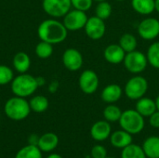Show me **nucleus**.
Returning a JSON list of instances; mask_svg holds the SVG:
<instances>
[{
	"label": "nucleus",
	"mask_w": 159,
	"mask_h": 158,
	"mask_svg": "<svg viewBox=\"0 0 159 158\" xmlns=\"http://www.w3.org/2000/svg\"><path fill=\"white\" fill-rule=\"evenodd\" d=\"M118 44L126 53L136 50L138 46L137 38L132 34H124L123 35H121Z\"/></svg>",
	"instance_id": "obj_24"
},
{
	"label": "nucleus",
	"mask_w": 159,
	"mask_h": 158,
	"mask_svg": "<svg viewBox=\"0 0 159 158\" xmlns=\"http://www.w3.org/2000/svg\"><path fill=\"white\" fill-rule=\"evenodd\" d=\"M143 152L148 158H159V137H148L143 143Z\"/></svg>",
	"instance_id": "obj_20"
},
{
	"label": "nucleus",
	"mask_w": 159,
	"mask_h": 158,
	"mask_svg": "<svg viewBox=\"0 0 159 158\" xmlns=\"http://www.w3.org/2000/svg\"><path fill=\"white\" fill-rule=\"evenodd\" d=\"M112 15V6L107 1L99 2L95 8V16L105 20Z\"/></svg>",
	"instance_id": "obj_29"
},
{
	"label": "nucleus",
	"mask_w": 159,
	"mask_h": 158,
	"mask_svg": "<svg viewBox=\"0 0 159 158\" xmlns=\"http://www.w3.org/2000/svg\"><path fill=\"white\" fill-rule=\"evenodd\" d=\"M146 57L150 65L156 69H159V41L153 43L148 47Z\"/></svg>",
	"instance_id": "obj_27"
},
{
	"label": "nucleus",
	"mask_w": 159,
	"mask_h": 158,
	"mask_svg": "<svg viewBox=\"0 0 159 158\" xmlns=\"http://www.w3.org/2000/svg\"><path fill=\"white\" fill-rule=\"evenodd\" d=\"M36 81H37V84H38V87H41L43 85H45L46 83V80L43 78V77H36Z\"/></svg>",
	"instance_id": "obj_36"
},
{
	"label": "nucleus",
	"mask_w": 159,
	"mask_h": 158,
	"mask_svg": "<svg viewBox=\"0 0 159 158\" xmlns=\"http://www.w3.org/2000/svg\"><path fill=\"white\" fill-rule=\"evenodd\" d=\"M29 105H30L31 111L40 114L48 110L49 102L47 97L43 95H36V96H34L29 101Z\"/></svg>",
	"instance_id": "obj_22"
},
{
	"label": "nucleus",
	"mask_w": 159,
	"mask_h": 158,
	"mask_svg": "<svg viewBox=\"0 0 159 158\" xmlns=\"http://www.w3.org/2000/svg\"><path fill=\"white\" fill-rule=\"evenodd\" d=\"M121 158H147L142 146L137 144H129L122 149Z\"/></svg>",
	"instance_id": "obj_25"
},
{
	"label": "nucleus",
	"mask_w": 159,
	"mask_h": 158,
	"mask_svg": "<svg viewBox=\"0 0 159 158\" xmlns=\"http://www.w3.org/2000/svg\"><path fill=\"white\" fill-rule=\"evenodd\" d=\"M37 35L41 41L56 45L67 38L68 30L62 22L52 18L43 20L38 25Z\"/></svg>",
	"instance_id": "obj_1"
},
{
	"label": "nucleus",
	"mask_w": 159,
	"mask_h": 158,
	"mask_svg": "<svg viewBox=\"0 0 159 158\" xmlns=\"http://www.w3.org/2000/svg\"><path fill=\"white\" fill-rule=\"evenodd\" d=\"M112 133V128L108 121L100 120L95 122L90 129V135L92 139L97 142H103L107 140Z\"/></svg>",
	"instance_id": "obj_13"
},
{
	"label": "nucleus",
	"mask_w": 159,
	"mask_h": 158,
	"mask_svg": "<svg viewBox=\"0 0 159 158\" xmlns=\"http://www.w3.org/2000/svg\"><path fill=\"white\" fill-rule=\"evenodd\" d=\"M118 122L121 129L130 133L131 135L142 132L145 125L144 117L133 109L122 112L121 117Z\"/></svg>",
	"instance_id": "obj_4"
},
{
	"label": "nucleus",
	"mask_w": 159,
	"mask_h": 158,
	"mask_svg": "<svg viewBox=\"0 0 159 158\" xmlns=\"http://www.w3.org/2000/svg\"><path fill=\"white\" fill-rule=\"evenodd\" d=\"M148 90V81L142 75H134L129 78L124 88L125 95L132 101H137L146 94Z\"/></svg>",
	"instance_id": "obj_5"
},
{
	"label": "nucleus",
	"mask_w": 159,
	"mask_h": 158,
	"mask_svg": "<svg viewBox=\"0 0 159 158\" xmlns=\"http://www.w3.org/2000/svg\"><path fill=\"white\" fill-rule=\"evenodd\" d=\"M87 36L91 40L102 39L106 32V25L103 20L97 16H92L88 19V21L84 27Z\"/></svg>",
	"instance_id": "obj_11"
},
{
	"label": "nucleus",
	"mask_w": 159,
	"mask_h": 158,
	"mask_svg": "<svg viewBox=\"0 0 159 158\" xmlns=\"http://www.w3.org/2000/svg\"><path fill=\"white\" fill-rule=\"evenodd\" d=\"M105 158H114V157H109V156H106Z\"/></svg>",
	"instance_id": "obj_42"
},
{
	"label": "nucleus",
	"mask_w": 159,
	"mask_h": 158,
	"mask_svg": "<svg viewBox=\"0 0 159 158\" xmlns=\"http://www.w3.org/2000/svg\"><path fill=\"white\" fill-rule=\"evenodd\" d=\"M131 7L141 15H150L155 11V0H131Z\"/></svg>",
	"instance_id": "obj_21"
},
{
	"label": "nucleus",
	"mask_w": 159,
	"mask_h": 158,
	"mask_svg": "<svg viewBox=\"0 0 159 158\" xmlns=\"http://www.w3.org/2000/svg\"><path fill=\"white\" fill-rule=\"evenodd\" d=\"M58 88H59V83H58L57 81H53V82L50 83V85H49V87H48V90H49V92H51V93H55V92L57 91Z\"/></svg>",
	"instance_id": "obj_35"
},
{
	"label": "nucleus",
	"mask_w": 159,
	"mask_h": 158,
	"mask_svg": "<svg viewBox=\"0 0 159 158\" xmlns=\"http://www.w3.org/2000/svg\"><path fill=\"white\" fill-rule=\"evenodd\" d=\"M138 34L146 41L156 39L159 35V20L152 17L143 19L138 25Z\"/></svg>",
	"instance_id": "obj_9"
},
{
	"label": "nucleus",
	"mask_w": 159,
	"mask_h": 158,
	"mask_svg": "<svg viewBox=\"0 0 159 158\" xmlns=\"http://www.w3.org/2000/svg\"><path fill=\"white\" fill-rule=\"evenodd\" d=\"M4 112L9 119L14 121H21L29 116L31 108L29 102L25 98L14 96L6 102Z\"/></svg>",
	"instance_id": "obj_2"
},
{
	"label": "nucleus",
	"mask_w": 159,
	"mask_h": 158,
	"mask_svg": "<svg viewBox=\"0 0 159 158\" xmlns=\"http://www.w3.org/2000/svg\"><path fill=\"white\" fill-rule=\"evenodd\" d=\"M149 123L150 125L155 128V129H159V111L157 110L152 115L149 116Z\"/></svg>",
	"instance_id": "obj_33"
},
{
	"label": "nucleus",
	"mask_w": 159,
	"mask_h": 158,
	"mask_svg": "<svg viewBox=\"0 0 159 158\" xmlns=\"http://www.w3.org/2000/svg\"><path fill=\"white\" fill-rule=\"evenodd\" d=\"M110 143L115 148L124 149L128 145L132 143V135L125 130H116L111 133Z\"/></svg>",
	"instance_id": "obj_16"
},
{
	"label": "nucleus",
	"mask_w": 159,
	"mask_h": 158,
	"mask_svg": "<svg viewBox=\"0 0 159 158\" xmlns=\"http://www.w3.org/2000/svg\"><path fill=\"white\" fill-rule=\"evenodd\" d=\"M155 10L159 13V0H155Z\"/></svg>",
	"instance_id": "obj_38"
},
{
	"label": "nucleus",
	"mask_w": 159,
	"mask_h": 158,
	"mask_svg": "<svg viewBox=\"0 0 159 158\" xmlns=\"http://www.w3.org/2000/svg\"><path fill=\"white\" fill-rule=\"evenodd\" d=\"M126 52L119 44H110L104 48V60L111 64H119L124 61Z\"/></svg>",
	"instance_id": "obj_14"
},
{
	"label": "nucleus",
	"mask_w": 159,
	"mask_h": 158,
	"mask_svg": "<svg viewBox=\"0 0 159 158\" xmlns=\"http://www.w3.org/2000/svg\"><path fill=\"white\" fill-rule=\"evenodd\" d=\"M116 1H125V0H116Z\"/></svg>",
	"instance_id": "obj_41"
},
{
	"label": "nucleus",
	"mask_w": 159,
	"mask_h": 158,
	"mask_svg": "<svg viewBox=\"0 0 159 158\" xmlns=\"http://www.w3.org/2000/svg\"><path fill=\"white\" fill-rule=\"evenodd\" d=\"M15 158H43V156L38 146L28 144L17 152Z\"/></svg>",
	"instance_id": "obj_23"
},
{
	"label": "nucleus",
	"mask_w": 159,
	"mask_h": 158,
	"mask_svg": "<svg viewBox=\"0 0 159 158\" xmlns=\"http://www.w3.org/2000/svg\"><path fill=\"white\" fill-rule=\"evenodd\" d=\"M123 63L128 72L133 74H139L145 71L148 64V60L144 53L136 49L126 53Z\"/></svg>",
	"instance_id": "obj_6"
},
{
	"label": "nucleus",
	"mask_w": 159,
	"mask_h": 158,
	"mask_svg": "<svg viewBox=\"0 0 159 158\" xmlns=\"http://www.w3.org/2000/svg\"><path fill=\"white\" fill-rule=\"evenodd\" d=\"M38 141H39V136H37L36 134H32L28 138V142H29V144H32V145L37 146Z\"/></svg>",
	"instance_id": "obj_34"
},
{
	"label": "nucleus",
	"mask_w": 159,
	"mask_h": 158,
	"mask_svg": "<svg viewBox=\"0 0 159 158\" xmlns=\"http://www.w3.org/2000/svg\"><path fill=\"white\" fill-rule=\"evenodd\" d=\"M122 115V111L121 109L115 105V103H111L109 105H107L104 110H103V117L104 120L108 121L109 123H113V122H118L120 117Z\"/></svg>",
	"instance_id": "obj_26"
},
{
	"label": "nucleus",
	"mask_w": 159,
	"mask_h": 158,
	"mask_svg": "<svg viewBox=\"0 0 159 158\" xmlns=\"http://www.w3.org/2000/svg\"><path fill=\"white\" fill-rule=\"evenodd\" d=\"M47 158H62L60 155H58V154H50L49 156H48V157Z\"/></svg>",
	"instance_id": "obj_37"
},
{
	"label": "nucleus",
	"mask_w": 159,
	"mask_h": 158,
	"mask_svg": "<svg viewBox=\"0 0 159 158\" xmlns=\"http://www.w3.org/2000/svg\"><path fill=\"white\" fill-rule=\"evenodd\" d=\"M90 156L91 158H105L107 156V150L104 146L97 144L92 147Z\"/></svg>",
	"instance_id": "obj_32"
},
{
	"label": "nucleus",
	"mask_w": 159,
	"mask_h": 158,
	"mask_svg": "<svg viewBox=\"0 0 159 158\" xmlns=\"http://www.w3.org/2000/svg\"><path fill=\"white\" fill-rule=\"evenodd\" d=\"M78 84L81 91L85 94L90 95L98 90L100 79L98 74L92 70H85L81 73Z\"/></svg>",
	"instance_id": "obj_10"
},
{
	"label": "nucleus",
	"mask_w": 159,
	"mask_h": 158,
	"mask_svg": "<svg viewBox=\"0 0 159 158\" xmlns=\"http://www.w3.org/2000/svg\"><path fill=\"white\" fill-rule=\"evenodd\" d=\"M93 0H71L72 7L75 9L82 10V11H88L92 7Z\"/></svg>",
	"instance_id": "obj_31"
},
{
	"label": "nucleus",
	"mask_w": 159,
	"mask_h": 158,
	"mask_svg": "<svg viewBox=\"0 0 159 158\" xmlns=\"http://www.w3.org/2000/svg\"><path fill=\"white\" fill-rule=\"evenodd\" d=\"M12 64H13L14 69L19 74H25L30 69L31 59L27 53L23 51H20L14 55Z\"/></svg>",
	"instance_id": "obj_19"
},
{
	"label": "nucleus",
	"mask_w": 159,
	"mask_h": 158,
	"mask_svg": "<svg viewBox=\"0 0 159 158\" xmlns=\"http://www.w3.org/2000/svg\"><path fill=\"white\" fill-rule=\"evenodd\" d=\"M86 158H91V156H88V157H86Z\"/></svg>",
	"instance_id": "obj_43"
},
{
	"label": "nucleus",
	"mask_w": 159,
	"mask_h": 158,
	"mask_svg": "<svg viewBox=\"0 0 159 158\" xmlns=\"http://www.w3.org/2000/svg\"><path fill=\"white\" fill-rule=\"evenodd\" d=\"M10 88L14 96L27 98L32 96L38 88L36 77L29 74H20L13 78Z\"/></svg>",
	"instance_id": "obj_3"
},
{
	"label": "nucleus",
	"mask_w": 159,
	"mask_h": 158,
	"mask_svg": "<svg viewBox=\"0 0 159 158\" xmlns=\"http://www.w3.org/2000/svg\"><path fill=\"white\" fill-rule=\"evenodd\" d=\"M88 19L89 18L85 11L74 8L63 17L62 23L68 31L75 32L83 29L88 21Z\"/></svg>",
	"instance_id": "obj_8"
},
{
	"label": "nucleus",
	"mask_w": 159,
	"mask_h": 158,
	"mask_svg": "<svg viewBox=\"0 0 159 158\" xmlns=\"http://www.w3.org/2000/svg\"><path fill=\"white\" fill-rule=\"evenodd\" d=\"M156 104H157V110L159 111V95L157 97V99H156Z\"/></svg>",
	"instance_id": "obj_39"
},
{
	"label": "nucleus",
	"mask_w": 159,
	"mask_h": 158,
	"mask_svg": "<svg viewBox=\"0 0 159 158\" xmlns=\"http://www.w3.org/2000/svg\"><path fill=\"white\" fill-rule=\"evenodd\" d=\"M14 78L13 71L10 67L0 64V86H5L12 82Z\"/></svg>",
	"instance_id": "obj_30"
},
{
	"label": "nucleus",
	"mask_w": 159,
	"mask_h": 158,
	"mask_svg": "<svg viewBox=\"0 0 159 158\" xmlns=\"http://www.w3.org/2000/svg\"><path fill=\"white\" fill-rule=\"evenodd\" d=\"M93 1H96V2H102V1H106V0H93Z\"/></svg>",
	"instance_id": "obj_40"
},
{
	"label": "nucleus",
	"mask_w": 159,
	"mask_h": 158,
	"mask_svg": "<svg viewBox=\"0 0 159 158\" xmlns=\"http://www.w3.org/2000/svg\"><path fill=\"white\" fill-rule=\"evenodd\" d=\"M122 95H123V89L119 85L110 84L102 89L101 97L104 102L111 104L118 102L121 99Z\"/></svg>",
	"instance_id": "obj_15"
},
{
	"label": "nucleus",
	"mask_w": 159,
	"mask_h": 158,
	"mask_svg": "<svg viewBox=\"0 0 159 158\" xmlns=\"http://www.w3.org/2000/svg\"><path fill=\"white\" fill-rule=\"evenodd\" d=\"M135 110L143 117H149L157 110L156 101L147 97H143L137 100Z\"/></svg>",
	"instance_id": "obj_17"
},
{
	"label": "nucleus",
	"mask_w": 159,
	"mask_h": 158,
	"mask_svg": "<svg viewBox=\"0 0 159 158\" xmlns=\"http://www.w3.org/2000/svg\"><path fill=\"white\" fill-rule=\"evenodd\" d=\"M59 144V137L52 132H48L39 137L37 146L42 152L49 153L57 148Z\"/></svg>",
	"instance_id": "obj_18"
},
{
	"label": "nucleus",
	"mask_w": 159,
	"mask_h": 158,
	"mask_svg": "<svg viewBox=\"0 0 159 158\" xmlns=\"http://www.w3.org/2000/svg\"><path fill=\"white\" fill-rule=\"evenodd\" d=\"M61 60L64 67L71 72H76L80 70L84 62L81 52L73 47L67 48L63 52Z\"/></svg>",
	"instance_id": "obj_12"
},
{
	"label": "nucleus",
	"mask_w": 159,
	"mask_h": 158,
	"mask_svg": "<svg viewBox=\"0 0 159 158\" xmlns=\"http://www.w3.org/2000/svg\"><path fill=\"white\" fill-rule=\"evenodd\" d=\"M34 52L39 59H48L53 53V45L45 41H40L36 45Z\"/></svg>",
	"instance_id": "obj_28"
},
{
	"label": "nucleus",
	"mask_w": 159,
	"mask_h": 158,
	"mask_svg": "<svg viewBox=\"0 0 159 158\" xmlns=\"http://www.w3.org/2000/svg\"><path fill=\"white\" fill-rule=\"evenodd\" d=\"M42 7L51 18L64 17L72 7L71 0H43Z\"/></svg>",
	"instance_id": "obj_7"
}]
</instances>
